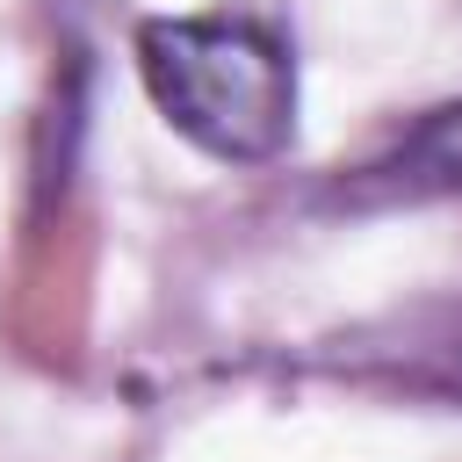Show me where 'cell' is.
<instances>
[{
	"label": "cell",
	"instance_id": "obj_1",
	"mask_svg": "<svg viewBox=\"0 0 462 462\" xmlns=\"http://www.w3.org/2000/svg\"><path fill=\"white\" fill-rule=\"evenodd\" d=\"M152 108L209 159H274L296 130V65L253 14H166L137 36Z\"/></svg>",
	"mask_w": 462,
	"mask_h": 462
},
{
	"label": "cell",
	"instance_id": "obj_3",
	"mask_svg": "<svg viewBox=\"0 0 462 462\" xmlns=\"http://www.w3.org/2000/svg\"><path fill=\"white\" fill-rule=\"evenodd\" d=\"M361 195H462V101L426 108L383 159L361 166Z\"/></svg>",
	"mask_w": 462,
	"mask_h": 462
},
{
	"label": "cell",
	"instance_id": "obj_2",
	"mask_svg": "<svg viewBox=\"0 0 462 462\" xmlns=\"http://www.w3.org/2000/svg\"><path fill=\"white\" fill-rule=\"evenodd\" d=\"M332 361L361 383H390V390H419L440 404H462V303H411L390 310L346 339H332Z\"/></svg>",
	"mask_w": 462,
	"mask_h": 462
}]
</instances>
